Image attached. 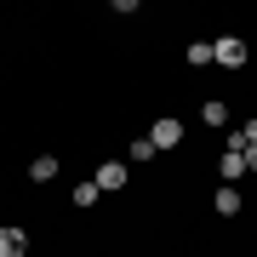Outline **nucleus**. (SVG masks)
I'll list each match as a JSON object with an SVG mask.
<instances>
[{
    "label": "nucleus",
    "mask_w": 257,
    "mask_h": 257,
    "mask_svg": "<svg viewBox=\"0 0 257 257\" xmlns=\"http://www.w3.org/2000/svg\"><path fill=\"white\" fill-rule=\"evenodd\" d=\"M149 143H155L160 155H166V149H177V143H183V120H177V114H160L155 132H149Z\"/></svg>",
    "instance_id": "obj_1"
},
{
    "label": "nucleus",
    "mask_w": 257,
    "mask_h": 257,
    "mask_svg": "<svg viewBox=\"0 0 257 257\" xmlns=\"http://www.w3.org/2000/svg\"><path fill=\"white\" fill-rule=\"evenodd\" d=\"M211 63L217 69H246V40H217V46H211Z\"/></svg>",
    "instance_id": "obj_2"
},
{
    "label": "nucleus",
    "mask_w": 257,
    "mask_h": 257,
    "mask_svg": "<svg viewBox=\"0 0 257 257\" xmlns=\"http://www.w3.org/2000/svg\"><path fill=\"white\" fill-rule=\"evenodd\" d=\"M126 177H132V172H126V166H120V160H103V166H97V177H92V183H97L103 194H114V189H126Z\"/></svg>",
    "instance_id": "obj_3"
},
{
    "label": "nucleus",
    "mask_w": 257,
    "mask_h": 257,
    "mask_svg": "<svg viewBox=\"0 0 257 257\" xmlns=\"http://www.w3.org/2000/svg\"><path fill=\"white\" fill-rule=\"evenodd\" d=\"M217 177H223V183H240V177H246V155H234V149H223V160H217Z\"/></svg>",
    "instance_id": "obj_4"
},
{
    "label": "nucleus",
    "mask_w": 257,
    "mask_h": 257,
    "mask_svg": "<svg viewBox=\"0 0 257 257\" xmlns=\"http://www.w3.org/2000/svg\"><path fill=\"white\" fill-rule=\"evenodd\" d=\"M211 206H217V217H240V206H246V194H240V189H229V183H223L217 194H211Z\"/></svg>",
    "instance_id": "obj_5"
},
{
    "label": "nucleus",
    "mask_w": 257,
    "mask_h": 257,
    "mask_svg": "<svg viewBox=\"0 0 257 257\" xmlns=\"http://www.w3.org/2000/svg\"><path fill=\"white\" fill-rule=\"evenodd\" d=\"M57 177V155H35L29 160V183H52Z\"/></svg>",
    "instance_id": "obj_6"
},
{
    "label": "nucleus",
    "mask_w": 257,
    "mask_h": 257,
    "mask_svg": "<svg viewBox=\"0 0 257 257\" xmlns=\"http://www.w3.org/2000/svg\"><path fill=\"white\" fill-rule=\"evenodd\" d=\"M0 257H29V240H23V229H0Z\"/></svg>",
    "instance_id": "obj_7"
},
{
    "label": "nucleus",
    "mask_w": 257,
    "mask_h": 257,
    "mask_svg": "<svg viewBox=\"0 0 257 257\" xmlns=\"http://www.w3.org/2000/svg\"><path fill=\"white\" fill-rule=\"evenodd\" d=\"M200 120H206V126H229V103L206 97V103H200Z\"/></svg>",
    "instance_id": "obj_8"
},
{
    "label": "nucleus",
    "mask_w": 257,
    "mask_h": 257,
    "mask_svg": "<svg viewBox=\"0 0 257 257\" xmlns=\"http://www.w3.org/2000/svg\"><path fill=\"white\" fill-rule=\"evenodd\" d=\"M97 200H103L97 183H74V206H97Z\"/></svg>",
    "instance_id": "obj_9"
},
{
    "label": "nucleus",
    "mask_w": 257,
    "mask_h": 257,
    "mask_svg": "<svg viewBox=\"0 0 257 257\" xmlns=\"http://www.w3.org/2000/svg\"><path fill=\"white\" fill-rule=\"evenodd\" d=\"M189 63H194V69L211 63V46H206V40H194V46H189Z\"/></svg>",
    "instance_id": "obj_10"
},
{
    "label": "nucleus",
    "mask_w": 257,
    "mask_h": 257,
    "mask_svg": "<svg viewBox=\"0 0 257 257\" xmlns=\"http://www.w3.org/2000/svg\"><path fill=\"white\" fill-rule=\"evenodd\" d=\"M155 155H160V149L149 143V138H138V143H132V160H155Z\"/></svg>",
    "instance_id": "obj_11"
},
{
    "label": "nucleus",
    "mask_w": 257,
    "mask_h": 257,
    "mask_svg": "<svg viewBox=\"0 0 257 257\" xmlns=\"http://www.w3.org/2000/svg\"><path fill=\"white\" fill-rule=\"evenodd\" d=\"M246 172H257V149H246Z\"/></svg>",
    "instance_id": "obj_12"
}]
</instances>
